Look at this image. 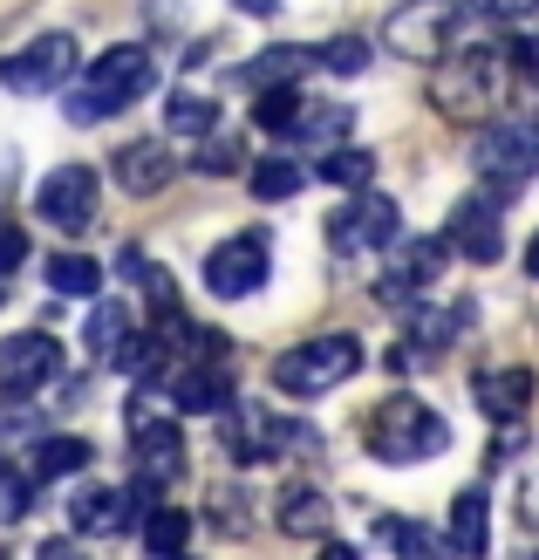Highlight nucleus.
<instances>
[{"instance_id":"nucleus-1","label":"nucleus","mask_w":539,"mask_h":560,"mask_svg":"<svg viewBox=\"0 0 539 560\" xmlns=\"http://www.w3.org/2000/svg\"><path fill=\"white\" fill-rule=\"evenodd\" d=\"M157 82V62H151V48H137V42H124V48H109V55H96L90 62V75L69 90V103H62V117L69 124H103V117H117V109H130L137 96H144Z\"/></svg>"},{"instance_id":"nucleus-2","label":"nucleus","mask_w":539,"mask_h":560,"mask_svg":"<svg viewBox=\"0 0 539 560\" xmlns=\"http://www.w3.org/2000/svg\"><path fill=\"white\" fill-rule=\"evenodd\" d=\"M450 452V424L423 404V397H389L376 417H368V458L383 465H423Z\"/></svg>"},{"instance_id":"nucleus-3","label":"nucleus","mask_w":539,"mask_h":560,"mask_svg":"<svg viewBox=\"0 0 539 560\" xmlns=\"http://www.w3.org/2000/svg\"><path fill=\"white\" fill-rule=\"evenodd\" d=\"M505 42L499 48H458L444 62V75H437V90H431V103L444 109V117H458V124H478V117H492L499 109V90H505Z\"/></svg>"},{"instance_id":"nucleus-4","label":"nucleus","mask_w":539,"mask_h":560,"mask_svg":"<svg viewBox=\"0 0 539 560\" xmlns=\"http://www.w3.org/2000/svg\"><path fill=\"white\" fill-rule=\"evenodd\" d=\"M362 370V342L355 335H315V342H294L273 362V389L280 397H328Z\"/></svg>"},{"instance_id":"nucleus-5","label":"nucleus","mask_w":539,"mask_h":560,"mask_svg":"<svg viewBox=\"0 0 539 560\" xmlns=\"http://www.w3.org/2000/svg\"><path fill=\"white\" fill-rule=\"evenodd\" d=\"M465 8H471V0H403V8H389L383 42L396 55H410V62H437V55L450 48V35H458Z\"/></svg>"},{"instance_id":"nucleus-6","label":"nucleus","mask_w":539,"mask_h":560,"mask_svg":"<svg viewBox=\"0 0 539 560\" xmlns=\"http://www.w3.org/2000/svg\"><path fill=\"white\" fill-rule=\"evenodd\" d=\"M55 376H62V342L42 328H27V335H8L0 342V397H35V389H48Z\"/></svg>"},{"instance_id":"nucleus-7","label":"nucleus","mask_w":539,"mask_h":560,"mask_svg":"<svg viewBox=\"0 0 539 560\" xmlns=\"http://www.w3.org/2000/svg\"><path fill=\"white\" fill-rule=\"evenodd\" d=\"M69 69H75V35H42V42H27L0 62V82L14 96H55L69 82Z\"/></svg>"},{"instance_id":"nucleus-8","label":"nucleus","mask_w":539,"mask_h":560,"mask_svg":"<svg viewBox=\"0 0 539 560\" xmlns=\"http://www.w3.org/2000/svg\"><path fill=\"white\" fill-rule=\"evenodd\" d=\"M35 212L55 233H90L96 219V172L90 164H55V172L35 185Z\"/></svg>"},{"instance_id":"nucleus-9","label":"nucleus","mask_w":539,"mask_h":560,"mask_svg":"<svg viewBox=\"0 0 539 560\" xmlns=\"http://www.w3.org/2000/svg\"><path fill=\"white\" fill-rule=\"evenodd\" d=\"M513 191H519V185H492V191H478V199H465L458 212H450V226H444L450 254H465V260H478V267H492V260H499V246H505L499 206L513 199Z\"/></svg>"},{"instance_id":"nucleus-10","label":"nucleus","mask_w":539,"mask_h":560,"mask_svg":"<svg viewBox=\"0 0 539 560\" xmlns=\"http://www.w3.org/2000/svg\"><path fill=\"white\" fill-rule=\"evenodd\" d=\"M267 233H239V240H225L206 254V288L219 301H246V294H260L267 288Z\"/></svg>"},{"instance_id":"nucleus-11","label":"nucleus","mask_w":539,"mask_h":560,"mask_svg":"<svg viewBox=\"0 0 539 560\" xmlns=\"http://www.w3.org/2000/svg\"><path fill=\"white\" fill-rule=\"evenodd\" d=\"M396 240H403V212H396V199H355L349 212H335V226H328L335 254H389Z\"/></svg>"},{"instance_id":"nucleus-12","label":"nucleus","mask_w":539,"mask_h":560,"mask_svg":"<svg viewBox=\"0 0 539 560\" xmlns=\"http://www.w3.org/2000/svg\"><path fill=\"white\" fill-rule=\"evenodd\" d=\"M130 452H137V479L144 486H172L185 471V438L172 417H151L144 404H130Z\"/></svg>"},{"instance_id":"nucleus-13","label":"nucleus","mask_w":539,"mask_h":560,"mask_svg":"<svg viewBox=\"0 0 539 560\" xmlns=\"http://www.w3.org/2000/svg\"><path fill=\"white\" fill-rule=\"evenodd\" d=\"M471 164H478L485 178H505V185H519L526 172H539V124H519V117L492 124L485 137H478Z\"/></svg>"},{"instance_id":"nucleus-14","label":"nucleus","mask_w":539,"mask_h":560,"mask_svg":"<svg viewBox=\"0 0 539 560\" xmlns=\"http://www.w3.org/2000/svg\"><path fill=\"white\" fill-rule=\"evenodd\" d=\"M144 492H151L144 479H137V486H82V492H75V506H69L75 534H82V540L124 534V526L137 520V499H144Z\"/></svg>"},{"instance_id":"nucleus-15","label":"nucleus","mask_w":539,"mask_h":560,"mask_svg":"<svg viewBox=\"0 0 539 560\" xmlns=\"http://www.w3.org/2000/svg\"><path fill=\"white\" fill-rule=\"evenodd\" d=\"M164 397L185 417H225L233 410V383H225V370H212V362H185V370L164 376Z\"/></svg>"},{"instance_id":"nucleus-16","label":"nucleus","mask_w":539,"mask_h":560,"mask_svg":"<svg viewBox=\"0 0 539 560\" xmlns=\"http://www.w3.org/2000/svg\"><path fill=\"white\" fill-rule=\"evenodd\" d=\"M444 260H450V240H444V233H437V240H410L403 254H396V267L376 280V301H410L417 288H431V280H437Z\"/></svg>"},{"instance_id":"nucleus-17","label":"nucleus","mask_w":539,"mask_h":560,"mask_svg":"<svg viewBox=\"0 0 539 560\" xmlns=\"http://www.w3.org/2000/svg\"><path fill=\"white\" fill-rule=\"evenodd\" d=\"M172 172H178V158H172V144H157V137H137V144L117 151V185L137 191V199L164 191V185H172Z\"/></svg>"},{"instance_id":"nucleus-18","label":"nucleus","mask_w":539,"mask_h":560,"mask_svg":"<svg viewBox=\"0 0 539 560\" xmlns=\"http://www.w3.org/2000/svg\"><path fill=\"white\" fill-rule=\"evenodd\" d=\"M471 397L485 417H499V424H519L526 404H532V370H485L471 383Z\"/></svg>"},{"instance_id":"nucleus-19","label":"nucleus","mask_w":539,"mask_h":560,"mask_svg":"<svg viewBox=\"0 0 539 560\" xmlns=\"http://www.w3.org/2000/svg\"><path fill=\"white\" fill-rule=\"evenodd\" d=\"M376 534L396 547V560H458L450 534H431V526H417V520H383Z\"/></svg>"},{"instance_id":"nucleus-20","label":"nucleus","mask_w":539,"mask_h":560,"mask_svg":"<svg viewBox=\"0 0 539 560\" xmlns=\"http://www.w3.org/2000/svg\"><path fill=\"white\" fill-rule=\"evenodd\" d=\"M280 526L301 534V540H315V534H328V526H335V506H328L315 486H288V492H280Z\"/></svg>"},{"instance_id":"nucleus-21","label":"nucleus","mask_w":539,"mask_h":560,"mask_svg":"<svg viewBox=\"0 0 539 560\" xmlns=\"http://www.w3.org/2000/svg\"><path fill=\"white\" fill-rule=\"evenodd\" d=\"M450 547H458L465 560H478L492 547V526H485V492L478 486H465L458 492V506H450Z\"/></svg>"},{"instance_id":"nucleus-22","label":"nucleus","mask_w":539,"mask_h":560,"mask_svg":"<svg viewBox=\"0 0 539 560\" xmlns=\"http://www.w3.org/2000/svg\"><path fill=\"white\" fill-rule=\"evenodd\" d=\"M349 124H355V109L349 103H307L301 109V124H294V144H342L349 137Z\"/></svg>"},{"instance_id":"nucleus-23","label":"nucleus","mask_w":539,"mask_h":560,"mask_svg":"<svg viewBox=\"0 0 539 560\" xmlns=\"http://www.w3.org/2000/svg\"><path fill=\"white\" fill-rule=\"evenodd\" d=\"M185 540H191V513H185V506H157V513H144V553H157V560H185Z\"/></svg>"},{"instance_id":"nucleus-24","label":"nucleus","mask_w":539,"mask_h":560,"mask_svg":"<svg viewBox=\"0 0 539 560\" xmlns=\"http://www.w3.org/2000/svg\"><path fill=\"white\" fill-rule=\"evenodd\" d=\"M301 109H307V96L294 90V82H273V90H260V103H253V124L273 130V137H294Z\"/></svg>"},{"instance_id":"nucleus-25","label":"nucleus","mask_w":539,"mask_h":560,"mask_svg":"<svg viewBox=\"0 0 539 560\" xmlns=\"http://www.w3.org/2000/svg\"><path fill=\"white\" fill-rule=\"evenodd\" d=\"M130 342H137L130 307H96V315H90V349H96L103 362H124V355H130Z\"/></svg>"},{"instance_id":"nucleus-26","label":"nucleus","mask_w":539,"mask_h":560,"mask_svg":"<svg viewBox=\"0 0 539 560\" xmlns=\"http://www.w3.org/2000/svg\"><path fill=\"white\" fill-rule=\"evenodd\" d=\"M315 55L307 48H273V55H260V62H246V69H233V82H246V90H273V82H294Z\"/></svg>"},{"instance_id":"nucleus-27","label":"nucleus","mask_w":539,"mask_h":560,"mask_svg":"<svg viewBox=\"0 0 539 560\" xmlns=\"http://www.w3.org/2000/svg\"><path fill=\"white\" fill-rule=\"evenodd\" d=\"M212 124H219V103L191 96V90H172V103H164V130L172 137H212Z\"/></svg>"},{"instance_id":"nucleus-28","label":"nucleus","mask_w":539,"mask_h":560,"mask_svg":"<svg viewBox=\"0 0 539 560\" xmlns=\"http://www.w3.org/2000/svg\"><path fill=\"white\" fill-rule=\"evenodd\" d=\"M48 288H55V294L90 301V294L103 288V267H96L90 254H55V260H48Z\"/></svg>"},{"instance_id":"nucleus-29","label":"nucleus","mask_w":539,"mask_h":560,"mask_svg":"<svg viewBox=\"0 0 539 560\" xmlns=\"http://www.w3.org/2000/svg\"><path fill=\"white\" fill-rule=\"evenodd\" d=\"M301 185H307V172H301L294 158H260V164H253V199H267V206L294 199Z\"/></svg>"},{"instance_id":"nucleus-30","label":"nucleus","mask_w":539,"mask_h":560,"mask_svg":"<svg viewBox=\"0 0 539 560\" xmlns=\"http://www.w3.org/2000/svg\"><path fill=\"white\" fill-rule=\"evenodd\" d=\"M368 178H376V158H368L362 144H335L321 158V185H342V191H362Z\"/></svg>"},{"instance_id":"nucleus-31","label":"nucleus","mask_w":539,"mask_h":560,"mask_svg":"<svg viewBox=\"0 0 539 560\" xmlns=\"http://www.w3.org/2000/svg\"><path fill=\"white\" fill-rule=\"evenodd\" d=\"M82 465H90V444L82 438H42L35 444V479H69Z\"/></svg>"},{"instance_id":"nucleus-32","label":"nucleus","mask_w":539,"mask_h":560,"mask_svg":"<svg viewBox=\"0 0 539 560\" xmlns=\"http://www.w3.org/2000/svg\"><path fill=\"white\" fill-rule=\"evenodd\" d=\"M315 62H321V69H335V75H362V69H368V42L335 35V42H321V48H315Z\"/></svg>"},{"instance_id":"nucleus-33","label":"nucleus","mask_w":539,"mask_h":560,"mask_svg":"<svg viewBox=\"0 0 539 560\" xmlns=\"http://www.w3.org/2000/svg\"><path fill=\"white\" fill-rule=\"evenodd\" d=\"M27 499H35V479H27V471H14V465H0V520H21Z\"/></svg>"},{"instance_id":"nucleus-34","label":"nucleus","mask_w":539,"mask_h":560,"mask_svg":"<svg viewBox=\"0 0 539 560\" xmlns=\"http://www.w3.org/2000/svg\"><path fill=\"white\" fill-rule=\"evenodd\" d=\"M410 342L417 349H450V342H458V322H444V315H410Z\"/></svg>"},{"instance_id":"nucleus-35","label":"nucleus","mask_w":539,"mask_h":560,"mask_svg":"<svg viewBox=\"0 0 539 560\" xmlns=\"http://www.w3.org/2000/svg\"><path fill=\"white\" fill-rule=\"evenodd\" d=\"M198 172H206V178L239 172V144H233V137H225V144H206V151H198Z\"/></svg>"},{"instance_id":"nucleus-36","label":"nucleus","mask_w":539,"mask_h":560,"mask_svg":"<svg viewBox=\"0 0 539 560\" xmlns=\"http://www.w3.org/2000/svg\"><path fill=\"white\" fill-rule=\"evenodd\" d=\"M27 260V233L14 226V219H0V273H14Z\"/></svg>"},{"instance_id":"nucleus-37","label":"nucleus","mask_w":539,"mask_h":560,"mask_svg":"<svg viewBox=\"0 0 539 560\" xmlns=\"http://www.w3.org/2000/svg\"><path fill=\"white\" fill-rule=\"evenodd\" d=\"M519 520H526L532 534H539V471H532V479L519 486Z\"/></svg>"},{"instance_id":"nucleus-38","label":"nucleus","mask_w":539,"mask_h":560,"mask_svg":"<svg viewBox=\"0 0 539 560\" xmlns=\"http://www.w3.org/2000/svg\"><path fill=\"white\" fill-rule=\"evenodd\" d=\"M471 8H478V14H499V21H519L532 0H471Z\"/></svg>"},{"instance_id":"nucleus-39","label":"nucleus","mask_w":539,"mask_h":560,"mask_svg":"<svg viewBox=\"0 0 539 560\" xmlns=\"http://www.w3.org/2000/svg\"><path fill=\"white\" fill-rule=\"evenodd\" d=\"M35 560H82V547H75V540H48Z\"/></svg>"},{"instance_id":"nucleus-40","label":"nucleus","mask_w":539,"mask_h":560,"mask_svg":"<svg viewBox=\"0 0 539 560\" xmlns=\"http://www.w3.org/2000/svg\"><path fill=\"white\" fill-rule=\"evenodd\" d=\"M315 560H362V553H355V547H349V540H328V547H321V553H315Z\"/></svg>"},{"instance_id":"nucleus-41","label":"nucleus","mask_w":539,"mask_h":560,"mask_svg":"<svg viewBox=\"0 0 539 560\" xmlns=\"http://www.w3.org/2000/svg\"><path fill=\"white\" fill-rule=\"evenodd\" d=\"M526 273H532V280H539V233H532V240H526Z\"/></svg>"}]
</instances>
